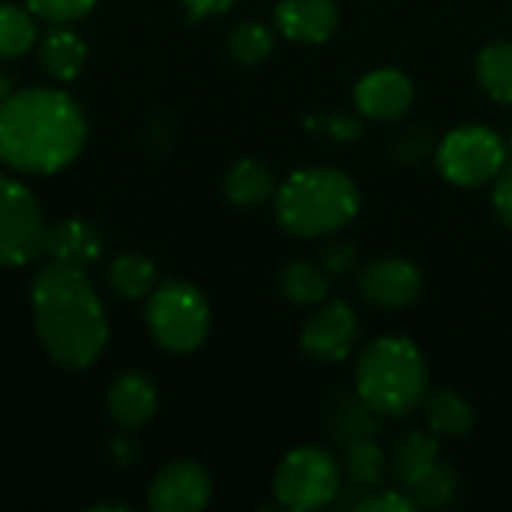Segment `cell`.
Wrapping results in <instances>:
<instances>
[{"label":"cell","instance_id":"6da1fadb","mask_svg":"<svg viewBox=\"0 0 512 512\" xmlns=\"http://www.w3.org/2000/svg\"><path fill=\"white\" fill-rule=\"evenodd\" d=\"M87 123L63 90H18L0 102V159L15 171L51 174L84 147Z\"/></svg>","mask_w":512,"mask_h":512},{"label":"cell","instance_id":"7a4b0ae2","mask_svg":"<svg viewBox=\"0 0 512 512\" xmlns=\"http://www.w3.org/2000/svg\"><path fill=\"white\" fill-rule=\"evenodd\" d=\"M33 315L45 351L60 366L84 369L105 351L108 321L84 267H42L33 279Z\"/></svg>","mask_w":512,"mask_h":512},{"label":"cell","instance_id":"3957f363","mask_svg":"<svg viewBox=\"0 0 512 512\" xmlns=\"http://www.w3.org/2000/svg\"><path fill=\"white\" fill-rule=\"evenodd\" d=\"M360 213L357 183L336 168L294 171L276 192V219L294 237H327Z\"/></svg>","mask_w":512,"mask_h":512},{"label":"cell","instance_id":"277c9868","mask_svg":"<svg viewBox=\"0 0 512 512\" xmlns=\"http://www.w3.org/2000/svg\"><path fill=\"white\" fill-rule=\"evenodd\" d=\"M354 381L381 417H408L429 393V366L411 339L381 336L360 354Z\"/></svg>","mask_w":512,"mask_h":512},{"label":"cell","instance_id":"5b68a950","mask_svg":"<svg viewBox=\"0 0 512 512\" xmlns=\"http://www.w3.org/2000/svg\"><path fill=\"white\" fill-rule=\"evenodd\" d=\"M147 324L162 348L177 354L195 351L210 333L207 297L189 282H165L150 294Z\"/></svg>","mask_w":512,"mask_h":512},{"label":"cell","instance_id":"8992f818","mask_svg":"<svg viewBox=\"0 0 512 512\" xmlns=\"http://www.w3.org/2000/svg\"><path fill=\"white\" fill-rule=\"evenodd\" d=\"M273 492L285 510H321L342 492V465L324 447H297L282 459L273 477Z\"/></svg>","mask_w":512,"mask_h":512},{"label":"cell","instance_id":"52a82bcc","mask_svg":"<svg viewBox=\"0 0 512 512\" xmlns=\"http://www.w3.org/2000/svg\"><path fill=\"white\" fill-rule=\"evenodd\" d=\"M441 174L456 186H483L507 165V144L486 126H456L435 150Z\"/></svg>","mask_w":512,"mask_h":512},{"label":"cell","instance_id":"ba28073f","mask_svg":"<svg viewBox=\"0 0 512 512\" xmlns=\"http://www.w3.org/2000/svg\"><path fill=\"white\" fill-rule=\"evenodd\" d=\"M45 219L33 192L0 174V267H21L45 252Z\"/></svg>","mask_w":512,"mask_h":512},{"label":"cell","instance_id":"9c48e42d","mask_svg":"<svg viewBox=\"0 0 512 512\" xmlns=\"http://www.w3.org/2000/svg\"><path fill=\"white\" fill-rule=\"evenodd\" d=\"M360 336V321L354 309L342 300L324 303L303 327L300 348L318 363H339L351 354Z\"/></svg>","mask_w":512,"mask_h":512},{"label":"cell","instance_id":"30bf717a","mask_svg":"<svg viewBox=\"0 0 512 512\" xmlns=\"http://www.w3.org/2000/svg\"><path fill=\"white\" fill-rule=\"evenodd\" d=\"M423 276L405 258H378L360 273V294L378 309H405L420 297Z\"/></svg>","mask_w":512,"mask_h":512},{"label":"cell","instance_id":"8fae6325","mask_svg":"<svg viewBox=\"0 0 512 512\" xmlns=\"http://www.w3.org/2000/svg\"><path fill=\"white\" fill-rule=\"evenodd\" d=\"M210 474L198 462H171L150 486V507L156 512H201L210 504Z\"/></svg>","mask_w":512,"mask_h":512},{"label":"cell","instance_id":"7c38bea8","mask_svg":"<svg viewBox=\"0 0 512 512\" xmlns=\"http://www.w3.org/2000/svg\"><path fill=\"white\" fill-rule=\"evenodd\" d=\"M354 102L369 120H396L414 102V81L399 69H375L357 81Z\"/></svg>","mask_w":512,"mask_h":512},{"label":"cell","instance_id":"4fadbf2b","mask_svg":"<svg viewBox=\"0 0 512 512\" xmlns=\"http://www.w3.org/2000/svg\"><path fill=\"white\" fill-rule=\"evenodd\" d=\"M279 30L306 45L327 42L339 27V6L336 0H282L276 6Z\"/></svg>","mask_w":512,"mask_h":512},{"label":"cell","instance_id":"5bb4252c","mask_svg":"<svg viewBox=\"0 0 512 512\" xmlns=\"http://www.w3.org/2000/svg\"><path fill=\"white\" fill-rule=\"evenodd\" d=\"M108 408L111 417L123 429H138L156 414V387L147 375L141 372H126L111 384L108 393Z\"/></svg>","mask_w":512,"mask_h":512},{"label":"cell","instance_id":"9a60e30c","mask_svg":"<svg viewBox=\"0 0 512 512\" xmlns=\"http://www.w3.org/2000/svg\"><path fill=\"white\" fill-rule=\"evenodd\" d=\"M327 432L342 447L354 441H375L381 435V414L360 393L339 396L327 411Z\"/></svg>","mask_w":512,"mask_h":512},{"label":"cell","instance_id":"2e32d148","mask_svg":"<svg viewBox=\"0 0 512 512\" xmlns=\"http://www.w3.org/2000/svg\"><path fill=\"white\" fill-rule=\"evenodd\" d=\"M45 252L57 264L87 267L93 258H99V237L96 231L81 219H66L48 228L45 234Z\"/></svg>","mask_w":512,"mask_h":512},{"label":"cell","instance_id":"e0dca14e","mask_svg":"<svg viewBox=\"0 0 512 512\" xmlns=\"http://www.w3.org/2000/svg\"><path fill=\"white\" fill-rule=\"evenodd\" d=\"M438 435L429 432H408L399 438L396 450H393V471L399 477V483L405 489H411L426 471H432L438 465Z\"/></svg>","mask_w":512,"mask_h":512},{"label":"cell","instance_id":"ac0fdd59","mask_svg":"<svg viewBox=\"0 0 512 512\" xmlns=\"http://www.w3.org/2000/svg\"><path fill=\"white\" fill-rule=\"evenodd\" d=\"M39 57H42V66H45V72L51 78L69 81V78H75L81 72L84 57H87V48H84V42H81L78 33L57 27V30H51L45 36V42L39 48Z\"/></svg>","mask_w":512,"mask_h":512},{"label":"cell","instance_id":"d6986e66","mask_svg":"<svg viewBox=\"0 0 512 512\" xmlns=\"http://www.w3.org/2000/svg\"><path fill=\"white\" fill-rule=\"evenodd\" d=\"M225 195L237 207H258L273 195V174L255 159H240L225 174Z\"/></svg>","mask_w":512,"mask_h":512},{"label":"cell","instance_id":"ffe728a7","mask_svg":"<svg viewBox=\"0 0 512 512\" xmlns=\"http://www.w3.org/2000/svg\"><path fill=\"white\" fill-rule=\"evenodd\" d=\"M279 288L288 303L315 306V303H324L330 294V273L309 261H291L279 276Z\"/></svg>","mask_w":512,"mask_h":512},{"label":"cell","instance_id":"44dd1931","mask_svg":"<svg viewBox=\"0 0 512 512\" xmlns=\"http://www.w3.org/2000/svg\"><path fill=\"white\" fill-rule=\"evenodd\" d=\"M426 420L438 438H465L474 429V411L456 390H438L426 405Z\"/></svg>","mask_w":512,"mask_h":512},{"label":"cell","instance_id":"7402d4cb","mask_svg":"<svg viewBox=\"0 0 512 512\" xmlns=\"http://www.w3.org/2000/svg\"><path fill=\"white\" fill-rule=\"evenodd\" d=\"M477 78L489 99L512 105V42L501 39L480 51L477 57Z\"/></svg>","mask_w":512,"mask_h":512},{"label":"cell","instance_id":"603a6c76","mask_svg":"<svg viewBox=\"0 0 512 512\" xmlns=\"http://www.w3.org/2000/svg\"><path fill=\"white\" fill-rule=\"evenodd\" d=\"M387 474V456L375 441H354L345 447V477L357 492L378 489Z\"/></svg>","mask_w":512,"mask_h":512},{"label":"cell","instance_id":"cb8c5ba5","mask_svg":"<svg viewBox=\"0 0 512 512\" xmlns=\"http://www.w3.org/2000/svg\"><path fill=\"white\" fill-rule=\"evenodd\" d=\"M108 282L123 300H141L156 285V267L144 255H120L111 264Z\"/></svg>","mask_w":512,"mask_h":512},{"label":"cell","instance_id":"d4e9b609","mask_svg":"<svg viewBox=\"0 0 512 512\" xmlns=\"http://www.w3.org/2000/svg\"><path fill=\"white\" fill-rule=\"evenodd\" d=\"M408 495L414 498L417 507H426V510H441V507H450L459 495V477L450 465L438 462L432 471H426L411 489Z\"/></svg>","mask_w":512,"mask_h":512},{"label":"cell","instance_id":"484cf974","mask_svg":"<svg viewBox=\"0 0 512 512\" xmlns=\"http://www.w3.org/2000/svg\"><path fill=\"white\" fill-rule=\"evenodd\" d=\"M36 42V21L15 3H0V57H18Z\"/></svg>","mask_w":512,"mask_h":512},{"label":"cell","instance_id":"4316f807","mask_svg":"<svg viewBox=\"0 0 512 512\" xmlns=\"http://www.w3.org/2000/svg\"><path fill=\"white\" fill-rule=\"evenodd\" d=\"M228 48L237 63H246V66L261 63L273 51V30L261 21H243L231 30Z\"/></svg>","mask_w":512,"mask_h":512},{"label":"cell","instance_id":"83f0119b","mask_svg":"<svg viewBox=\"0 0 512 512\" xmlns=\"http://www.w3.org/2000/svg\"><path fill=\"white\" fill-rule=\"evenodd\" d=\"M96 0H27V9H33L39 18H48L54 24L75 21L93 9Z\"/></svg>","mask_w":512,"mask_h":512},{"label":"cell","instance_id":"f1b7e54d","mask_svg":"<svg viewBox=\"0 0 512 512\" xmlns=\"http://www.w3.org/2000/svg\"><path fill=\"white\" fill-rule=\"evenodd\" d=\"M354 510L360 512H411L417 510L414 498L411 495H402V492H393V489H378V492H366Z\"/></svg>","mask_w":512,"mask_h":512},{"label":"cell","instance_id":"f546056e","mask_svg":"<svg viewBox=\"0 0 512 512\" xmlns=\"http://www.w3.org/2000/svg\"><path fill=\"white\" fill-rule=\"evenodd\" d=\"M309 126H318V132H324V135H330L336 141H354L363 132L360 120L345 117V114H324L318 120H309Z\"/></svg>","mask_w":512,"mask_h":512},{"label":"cell","instance_id":"4dcf8cb0","mask_svg":"<svg viewBox=\"0 0 512 512\" xmlns=\"http://www.w3.org/2000/svg\"><path fill=\"white\" fill-rule=\"evenodd\" d=\"M429 147H432V135L426 132V129H405L402 135H399V141H396V156L402 159V162H417V159H423L426 153H429Z\"/></svg>","mask_w":512,"mask_h":512},{"label":"cell","instance_id":"1f68e13d","mask_svg":"<svg viewBox=\"0 0 512 512\" xmlns=\"http://www.w3.org/2000/svg\"><path fill=\"white\" fill-rule=\"evenodd\" d=\"M354 264H357V252H354V246H348V243H333V246H327L324 255H321V267H324L330 276L348 273V270H354Z\"/></svg>","mask_w":512,"mask_h":512},{"label":"cell","instance_id":"d6a6232c","mask_svg":"<svg viewBox=\"0 0 512 512\" xmlns=\"http://www.w3.org/2000/svg\"><path fill=\"white\" fill-rule=\"evenodd\" d=\"M492 204H495V213L501 216V222L512 225V165H504V171L495 177Z\"/></svg>","mask_w":512,"mask_h":512},{"label":"cell","instance_id":"836d02e7","mask_svg":"<svg viewBox=\"0 0 512 512\" xmlns=\"http://www.w3.org/2000/svg\"><path fill=\"white\" fill-rule=\"evenodd\" d=\"M183 3H186V9H189L192 18H207V15L225 12L234 0H183Z\"/></svg>","mask_w":512,"mask_h":512},{"label":"cell","instance_id":"e575fe53","mask_svg":"<svg viewBox=\"0 0 512 512\" xmlns=\"http://www.w3.org/2000/svg\"><path fill=\"white\" fill-rule=\"evenodd\" d=\"M6 96H12V78L0 69V102H3Z\"/></svg>","mask_w":512,"mask_h":512},{"label":"cell","instance_id":"d590c367","mask_svg":"<svg viewBox=\"0 0 512 512\" xmlns=\"http://www.w3.org/2000/svg\"><path fill=\"white\" fill-rule=\"evenodd\" d=\"M510 153H512V135H510Z\"/></svg>","mask_w":512,"mask_h":512}]
</instances>
